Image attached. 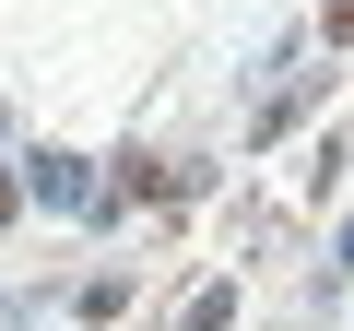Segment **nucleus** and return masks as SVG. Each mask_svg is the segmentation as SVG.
<instances>
[{
    "label": "nucleus",
    "mask_w": 354,
    "mask_h": 331,
    "mask_svg": "<svg viewBox=\"0 0 354 331\" xmlns=\"http://www.w3.org/2000/svg\"><path fill=\"white\" fill-rule=\"evenodd\" d=\"M342 272H354V237H342Z\"/></svg>",
    "instance_id": "obj_6"
},
{
    "label": "nucleus",
    "mask_w": 354,
    "mask_h": 331,
    "mask_svg": "<svg viewBox=\"0 0 354 331\" xmlns=\"http://www.w3.org/2000/svg\"><path fill=\"white\" fill-rule=\"evenodd\" d=\"M12 202H24V178H12V166H0V225H12Z\"/></svg>",
    "instance_id": "obj_5"
},
{
    "label": "nucleus",
    "mask_w": 354,
    "mask_h": 331,
    "mask_svg": "<svg viewBox=\"0 0 354 331\" xmlns=\"http://www.w3.org/2000/svg\"><path fill=\"white\" fill-rule=\"evenodd\" d=\"M118 190H142V202H165V190H189L177 166H153V154H118Z\"/></svg>",
    "instance_id": "obj_2"
},
{
    "label": "nucleus",
    "mask_w": 354,
    "mask_h": 331,
    "mask_svg": "<svg viewBox=\"0 0 354 331\" xmlns=\"http://www.w3.org/2000/svg\"><path fill=\"white\" fill-rule=\"evenodd\" d=\"M225 319H236V284H201V296H189V319H177V331H225Z\"/></svg>",
    "instance_id": "obj_3"
},
{
    "label": "nucleus",
    "mask_w": 354,
    "mask_h": 331,
    "mask_svg": "<svg viewBox=\"0 0 354 331\" xmlns=\"http://www.w3.org/2000/svg\"><path fill=\"white\" fill-rule=\"evenodd\" d=\"M330 48H354V0H330Z\"/></svg>",
    "instance_id": "obj_4"
},
{
    "label": "nucleus",
    "mask_w": 354,
    "mask_h": 331,
    "mask_svg": "<svg viewBox=\"0 0 354 331\" xmlns=\"http://www.w3.org/2000/svg\"><path fill=\"white\" fill-rule=\"evenodd\" d=\"M24 190L48 202V213H106V178L83 154H24Z\"/></svg>",
    "instance_id": "obj_1"
}]
</instances>
